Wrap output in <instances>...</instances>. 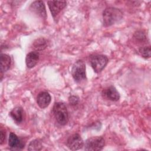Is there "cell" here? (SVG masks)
Returning a JSON list of instances; mask_svg holds the SVG:
<instances>
[{
	"label": "cell",
	"instance_id": "cell-1",
	"mask_svg": "<svg viewBox=\"0 0 151 151\" xmlns=\"http://www.w3.org/2000/svg\"><path fill=\"white\" fill-rule=\"evenodd\" d=\"M123 16V12L117 8L107 7L103 12V23L106 27H110L120 21Z\"/></svg>",
	"mask_w": 151,
	"mask_h": 151
},
{
	"label": "cell",
	"instance_id": "cell-2",
	"mask_svg": "<svg viewBox=\"0 0 151 151\" xmlns=\"http://www.w3.org/2000/svg\"><path fill=\"white\" fill-rule=\"evenodd\" d=\"M52 113L57 122L62 126L65 125L68 121V113L66 106L61 102L55 103Z\"/></svg>",
	"mask_w": 151,
	"mask_h": 151
},
{
	"label": "cell",
	"instance_id": "cell-3",
	"mask_svg": "<svg viewBox=\"0 0 151 151\" xmlns=\"http://www.w3.org/2000/svg\"><path fill=\"white\" fill-rule=\"evenodd\" d=\"M90 64L94 71L98 73L101 71L108 63V58L103 54H93L90 57Z\"/></svg>",
	"mask_w": 151,
	"mask_h": 151
},
{
	"label": "cell",
	"instance_id": "cell-4",
	"mask_svg": "<svg viewBox=\"0 0 151 151\" xmlns=\"http://www.w3.org/2000/svg\"><path fill=\"white\" fill-rule=\"evenodd\" d=\"M71 75L76 82L86 79V64L83 60H78L74 63L71 69Z\"/></svg>",
	"mask_w": 151,
	"mask_h": 151
},
{
	"label": "cell",
	"instance_id": "cell-5",
	"mask_svg": "<svg viewBox=\"0 0 151 151\" xmlns=\"http://www.w3.org/2000/svg\"><path fill=\"white\" fill-rule=\"evenodd\" d=\"M105 145V140L101 136H94L87 139L84 144V150L87 151L101 150Z\"/></svg>",
	"mask_w": 151,
	"mask_h": 151
},
{
	"label": "cell",
	"instance_id": "cell-6",
	"mask_svg": "<svg viewBox=\"0 0 151 151\" xmlns=\"http://www.w3.org/2000/svg\"><path fill=\"white\" fill-rule=\"evenodd\" d=\"M66 145L69 149L77 150L83 147L84 143L80 135L78 133H74L68 138L66 142Z\"/></svg>",
	"mask_w": 151,
	"mask_h": 151
},
{
	"label": "cell",
	"instance_id": "cell-7",
	"mask_svg": "<svg viewBox=\"0 0 151 151\" xmlns=\"http://www.w3.org/2000/svg\"><path fill=\"white\" fill-rule=\"evenodd\" d=\"M30 10L42 19H46L47 13L44 3L42 1H35L29 6Z\"/></svg>",
	"mask_w": 151,
	"mask_h": 151
},
{
	"label": "cell",
	"instance_id": "cell-8",
	"mask_svg": "<svg viewBox=\"0 0 151 151\" xmlns=\"http://www.w3.org/2000/svg\"><path fill=\"white\" fill-rule=\"evenodd\" d=\"M47 4L51 15L54 18L66 6L67 2L65 1H49Z\"/></svg>",
	"mask_w": 151,
	"mask_h": 151
},
{
	"label": "cell",
	"instance_id": "cell-9",
	"mask_svg": "<svg viewBox=\"0 0 151 151\" xmlns=\"http://www.w3.org/2000/svg\"><path fill=\"white\" fill-rule=\"evenodd\" d=\"M8 145L11 150H19L24 147V143L15 133L11 132L9 135Z\"/></svg>",
	"mask_w": 151,
	"mask_h": 151
},
{
	"label": "cell",
	"instance_id": "cell-10",
	"mask_svg": "<svg viewBox=\"0 0 151 151\" xmlns=\"http://www.w3.org/2000/svg\"><path fill=\"white\" fill-rule=\"evenodd\" d=\"M102 95L107 99L113 101H117L120 99L119 93L113 86L104 88L102 91Z\"/></svg>",
	"mask_w": 151,
	"mask_h": 151
},
{
	"label": "cell",
	"instance_id": "cell-11",
	"mask_svg": "<svg viewBox=\"0 0 151 151\" xmlns=\"http://www.w3.org/2000/svg\"><path fill=\"white\" fill-rule=\"evenodd\" d=\"M51 100L50 94L47 91H41L38 93L37 97V103L38 106L41 109L47 107Z\"/></svg>",
	"mask_w": 151,
	"mask_h": 151
},
{
	"label": "cell",
	"instance_id": "cell-12",
	"mask_svg": "<svg viewBox=\"0 0 151 151\" xmlns=\"http://www.w3.org/2000/svg\"><path fill=\"white\" fill-rule=\"evenodd\" d=\"M40 54L38 51H31L29 52L25 58L26 65L28 68L34 67L39 61Z\"/></svg>",
	"mask_w": 151,
	"mask_h": 151
},
{
	"label": "cell",
	"instance_id": "cell-13",
	"mask_svg": "<svg viewBox=\"0 0 151 151\" xmlns=\"http://www.w3.org/2000/svg\"><path fill=\"white\" fill-rule=\"evenodd\" d=\"M9 115L16 123H20L23 119V109L20 106H17L9 112Z\"/></svg>",
	"mask_w": 151,
	"mask_h": 151
},
{
	"label": "cell",
	"instance_id": "cell-14",
	"mask_svg": "<svg viewBox=\"0 0 151 151\" xmlns=\"http://www.w3.org/2000/svg\"><path fill=\"white\" fill-rule=\"evenodd\" d=\"M1 72L3 73L8 71L11 66V59L9 55L6 54H1Z\"/></svg>",
	"mask_w": 151,
	"mask_h": 151
},
{
	"label": "cell",
	"instance_id": "cell-15",
	"mask_svg": "<svg viewBox=\"0 0 151 151\" xmlns=\"http://www.w3.org/2000/svg\"><path fill=\"white\" fill-rule=\"evenodd\" d=\"M48 42L46 39L44 38H40L35 40L32 45V48L35 51H42L47 48Z\"/></svg>",
	"mask_w": 151,
	"mask_h": 151
},
{
	"label": "cell",
	"instance_id": "cell-16",
	"mask_svg": "<svg viewBox=\"0 0 151 151\" xmlns=\"http://www.w3.org/2000/svg\"><path fill=\"white\" fill-rule=\"evenodd\" d=\"M42 145L38 139H34L30 142L28 146V150L30 151H38L42 149Z\"/></svg>",
	"mask_w": 151,
	"mask_h": 151
},
{
	"label": "cell",
	"instance_id": "cell-17",
	"mask_svg": "<svg viewBox=\"0 0 151 151\" xmlns=\"http://www.w3.org/2000/svg\"><path fill=\"white\" fill-rule=\"evenodd\" d=\"M139 52L140 54V55L145 58H149L150 57L151 50L150 47L149 45L140 47Z\"/></svg>",
	"mask_w": 151,
	"mask_h": 151
},
{
	"label": "cell",
	"instance_id": "cell-18",
	"mask_svg": "<svg viewBox=\"0 0 151 151\" xmlns=\"http://www.w3.org/2000/svg\"><path fill=\"white\" fill-rule=\"evenodd\" d=\"M134 39L139 42H143L146 40V37L145 33L142 31H137L134 34Z\"/></svg>",
	"mask_w": 151,
	"mask_h": 151
},
{
	"label": "cell",
	"instance_id": "cell-19",
	"mask_svg": "<svg viewBox=\"0 0 151 151\" xmlns=\"http://www.w3.org/2000/svg\"><path fill=\"white\" fill-rule=\"evenodd\" d=\"M79 101V98L76 96H71L68 98V101L70 105L76 106L78 104Z\"/></svg>",
	"mask_w": 151,
	"mask_h": 151
},
{
	"label": "cell",
	"instance_id": "cell-20",
	"mask_svg": "<svg viewBox=\"0 0 151 151\" xmlns=\"http://www.w3.org/2000/svg\"><path fill=\"white\" fill-rule=\"evenodd\" d=\"M5 136H6V134H5V131L4 130L1 129L0 130V140H1L0 143H1V145H2L3 143L4 142L5 140Z\"/></svg>",
	"mask_w": 151,
	"mask_h": 151
}]
</instances>
